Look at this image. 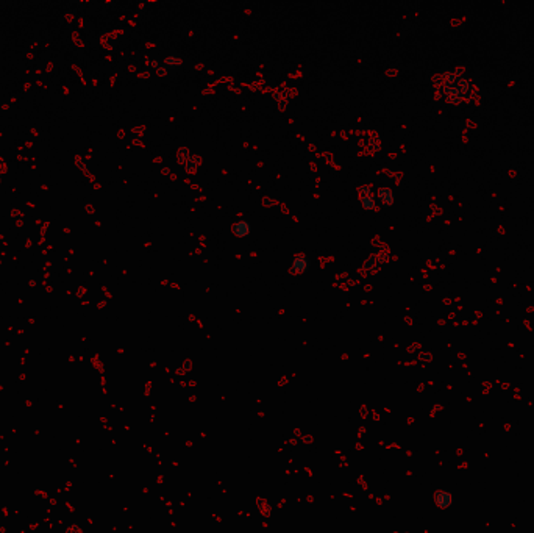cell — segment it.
<instances>
[{
    "mask_svg": "<svg viewBox=\"0 0 534 533\" xmlns=\"http://www.w3.org/2000/svg\"><path fill=\"white\" fill-rule=\"evenodd\" d=\"M151 67H154L160 75H167V73L175 72L178 67H181V58L177 55H167V57L151 61Z\"/></svg>",
    "mask_w": 534,
    "mask_h": 533,
    "instance_id": "cell-2",
    "label": "cell"
},
{
    "mask_svg": "<svg viewBox=\"0 0 534 533\" xmlns=\"http://www.w3.org/2000/svg\"><path fill=\"white\" fill-rule=\"evenodd\" d=\"M386 260H388V253L385 250H378L366 261V268H369L370 271H375L381 268V266L386 263Z\"/></svg>",
    "mask_w": 534,
    "mask_h": 533,
    "instance_id": "cell-8",
    "label": "cell"
},
{
    "mask_svg": "<svg viewBox=\"0 0 534 533\" xmlns=\"http://www.w3.org/2000/svg\"><path fill=\"white\" fill-rule=\"evenodd\" d=\"M434 502H436V505H437L439 508L447 510V508H450V507L454 504V498H453V494H451L450 491L441 489V491H437V492L434 494Z\"/></svg>",
    "mask_w": 534,
    "mask_h": 533,
    "instance_id": "cell-7",
    "label": "cell"
},
{
    "mask_svg": "<svg viewBox=\"0 0 534 533\" xmlns=\"http://www.w3.org/2000/svg\"><path fill=\"white\" fill-rule=\"evenodd\" d=\"M311 268V260L308 255H297L292 258V263H291V271H294L295 274H304L308 272Z\"/></svg>",
    "mask_w": 534,
    "mask_h": 533,
    "instance_id": "cell-6",
    "label": "cell"
},
{
    "mask_svg": "<svg viewBox=\"0 0 534 533\" xmlns=\"http://www.w3.org/2000/svg\"><path fill=\"white\" fill-rule=\"evenodd\" d=\"M359 202H361V207L366 210V211H372L378 207L376 204V194L375 191L370 188V186H363L361 191H359Z\"/></svg>",
    "mask_w": 534,
    "mask_h": 533,
    "instance_id": "cell-4",
    "label": "cell"
},
{
    "mask_svg": "<svg viewBox=\"0 0 534 533\" xmlns=\"http://www.w3.org/2000/svg\"><path fill=\"white\" fill-rule=\"evenodd\" d=\"M437 99L448 105H470L478 99L475 82L463 69H451L441 73L436 82Z\"/></svg>",
    "mask_w": 534,
    "mask_h": 533,
    "instance_id": "cell-1",
    "label": "cell"
},
{
    "mask_svg": "<svg viewBox=\"0 0 534 533\" xmlns=\"http://www.w3.org/2000/svg\"><path fill=\"white\" fill-rule=\"evenodd\" d=\"M178 161L189 172L196 171L199 168V164H200V158L194 154L193 150H189V149H181L178 152Z\"/></svg>",
    "mask_w": 534,
    "mask_h": 533,
    "instance_id": "cell-3",
    "label": "cell"
},
{
    "mask_svg": "<svg viewBox=\"0 0 534 533\" xmlns=\"http://www.w3.org/2000/svg\"><path fill=\"white\" fill-rule=\"evenodd\" d=\"M233 232L236 236L239 238H247L252 233V224L247 219H239L236 220V224L233 225Z\"/></svg>",
    "mask_w": 534,
    "mask_h": 533,
    "instance_id": "cell-9",
    "label": "cell"
},
{
    "mask_svg": "<svg viewBox=\"0 0 534 533\" xmlns=\"http://www.w3.org/2000/svg\"><path fill=\"white\" fill-rule=\"evenodd\" d=\"M376 194V204L381 207V208H389L395 204V193L392 191L391 188H379L378 191L375 193Z\"/></svg>",
    "mask_w": 534,
    "mask_h": 533,
    "instance_id": "cell-5",
    "label": "cell"
}]
</instances>
